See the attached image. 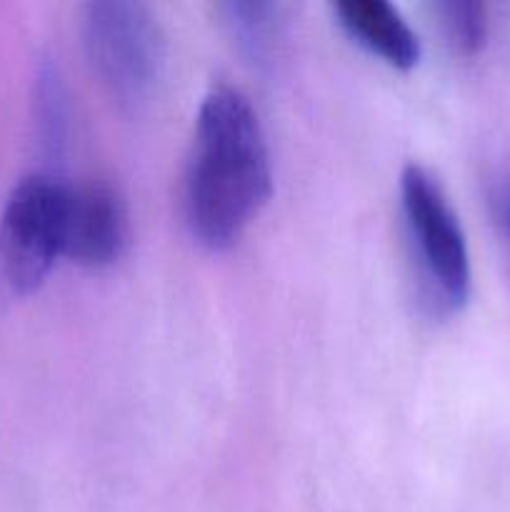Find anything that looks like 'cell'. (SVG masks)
I'll list each match as a JSON object with an SVG mask.
<instances>
[{"instance_id":"obj_2","label":"cell","mask_w":510,"mask_h":512,"mask_svg":"<svg viewBox=\"0 0 510 512\" xmlns=\"http://www.w3.org/2000/svg\"><path fill=\"white\" fill-rule=\"evenodd\" d=\"M400 215L420 298L438 315L458 313L473 285L468 243L448 195L423 165L400 173Z\"/></svg>"},{"instance_id":"obj_1","label":"cell","mask_w":510,"mask_h":512,"mask_svg":"<svg viewBox=\"0 0 510 512\" xmlns=\"http://www.w3.org/2000/svg\"><path fill=\"white\" fill-rule=\"evenodd\" d=\"M273 190L268 140L250 100L220 85L198 108L185 168V218L208 248L240 238Z\"/></svg>"},{"instance_id":"obj_3","label":"cell","mask_w":510,"mask_h":512,"mask_svg":"<svg viewBox=\"0 0 510 512\" xmlns=\"http://www.w3.org/2000/svg\"><path fill=\"white\" fill-rule=\"evenodd\" d=\"M83 43L95 73L120 103H143L163 75L165 35L153 10L133 0L83 8Z\"/></svg>"},{"instance_id":"obj_5","label":"cell","mask_w":510,"mask_h":512,"mask_svg":"<svg viewBox=\"0 0 510 512\" xmlns=\"http://www.w3.org/2000/svg\"><path fill=\"white\" fill-rule=\"evenodd\" d=\"M128 210L108 185H70L65 198V258L73 263L110 265L128 245Z\"/></svg>"},{"instance_id":"obj_6","label":"cell","mask_w":510,"mask_h":512,"mask_svg":"<svg viewBox=\"0 0 510 512\" xmlns=\"http://www.w3.org/2000/svg\"><path fill=\"white\" fill-rule=\"evenodd\" d=\"M340 25L370 53L395 68H410L420 58L418 33L388 0H340L335 3Z\"/></svg>"},{"instance_id":"obj_9","label":"cell","mask_w":510,"mask_h":512,"mask_svg":"<svg viewBox=\"0 0 510 512\" xmlns=\"http://www.w3.org/2000/svg\"><path fill=\"white\" fill-rule=\"evenodd\" d=\"M495 208H498V218L510 238V178H505L503 183H500L498 195H495Z\"/></svg>"},{"instance_id":"obj_4","label":"cell","mask_w":510,"mask_h":512,"mask_svg":"<svg viewBox=\"0 0 510 512\" xmlns=\"http://www.w3.org/2000/svg\"><path fill=\"white\" fill-rule=\"evenodd\" d=\"M68 183L33 173L10 190L0 215V285L10 295L40 288L58 258H65Z\"/></svg>"},{"instance_id":"obj_7","label":"cell","mask_w":510,"mask_h":512,"mask_svg":"<svg viewBox=\"0 0 510 512\" xmlns=\"http://www.w3.org/2000/svg\"><path fill=\"white\" fill-rule=\"evenodd\" d=\"M225 23L250 58L265 60L275 50L283 30V8L278 3H228Z\"/></svg>"},{"instance_id":"obj_8","label":"cell","mask_w":510,"mask_h":512,"mask_svg":"<svg viewBox=\"0 0 510 512\" xmlns=\"http://www.w3.org/2000/svg\"><path fill=\"white\" fill-rule=\"evenodd\" d=\"M445 35L460 53H478L488 40V8L478 0H445L438 5Z\"/></svg>"}]
</instances>
